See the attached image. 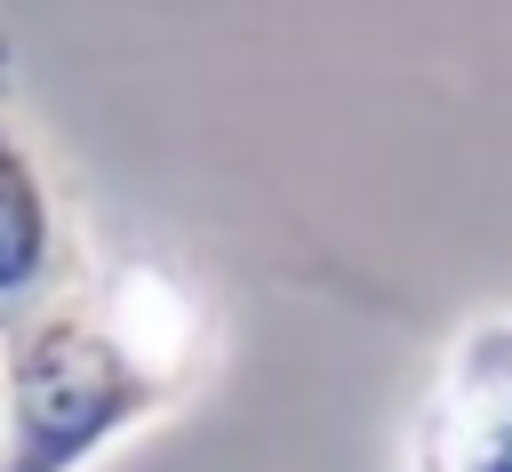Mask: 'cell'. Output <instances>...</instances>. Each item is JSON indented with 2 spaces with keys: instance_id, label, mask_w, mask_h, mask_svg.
<instances>
[{
  "instance_id": "obj_1",
  "label": "cell",
  "mask_w": 512,
  "mask_h": 472,
  "mask_svg": "<svg viewBox=\"0 0 512 472\" xmlns=\"http://www.w3.org/2000/svg\"><path fill=\"white\" fill-rule=\"evenodd\" d=\"M208 304L168 264H88L0 328V472H96L120 440L192 400Z\"/></svg>"
},
{
  "instance_id": "obj_2",
  "label": "cell",
  "mask_w": 512,
  "mask_h": 472,
  "mask_svg": "<svg viewBox=\"0 0 512 472\" xmlns=\"http://www.w3.org/2000/svg\"><path fill=\"white\" fill-rule=\"evenodd\" d=\"M80 272L88 264H80L72 200L48 176L40 144L0 104V328H16L24 312H40L48 296H64Z\"/></svg>"
},
{
  "instance_id": "obj_3",
  "label": "cell",
  "mask_w": 512,
  "mask_h": 472,
  "mask_svg": "<svg viewBox=\"0 0 512 472\" xmlns=\"http://www.w3.org/2000/svg\"><path fill=\"white\" fill-rule=\"evenodd\" d=\"M464 336H472V352L496 368V384L512 392V312H488V320H472Z\"/></svg>"
}]
</instances>
